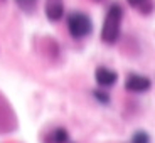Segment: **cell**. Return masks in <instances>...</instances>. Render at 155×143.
I'll return each instance as SVG.
<instances>
[{
	"label": "cell",
	"mask_w": 155,
	"mask_h": 143,
	"mask_svg": "<svg viewBox=\"0 0 155 143\" xmlns=\"http://www.w3.org/2000/svg\"><path fill=\"white\" fill-rule=\"evenodd\" d=\"M121 19H123V8L120 5H111L108 8L103 20V29H101V41L106 44H115L120 37L121 31Z\"/></svg>",
	"instance_id": "6da1fadb"
},
{
	"label": "cell",
	"mask_w": 155,
	"mask_h": 143,
	"mask_svg": "<svg viewBox=\"0 0 155 143\" xmlns=\"http://www.w3.org/2000/svg\"><path fill=\"white\" fill-rule=\"evenodd\" d=\"M68 29H69V34L74 39H83L91 34L93 22H91L89 15H86L84 12H73L68 17Z\"/></svg>",
	"instance_id": "7a4b0ae2"
},
{
	"label": "cell",
	"mask_w": 155,
	"mask_h": 143,
	"mask_svg": "<svg viewBox=\"0 0 155 143\" xmlns=\"http://www.w3.org/2000/svg\"><path fill=\"white\" fill-rule=\"evenodd\" d=\"M152 88V81L142 74H128L125 79V89L130 93H147Z\"/></svg>",
	"instance_id": "3957f363"
},
{
	"label": "cell",
	"mask_w": 155,
	"mask_h": 143,
	"mask_svg": "<svg viewBox=\"0 0 155 143\" xmlns=\"http://www.w3.org/2000/svg\"><path fill=\"white\" fill-rule=\"evenodd\" d=\"M94 79H96L100 88H111L118 79V74L106 66H100L94 73Z\"/></svg>",
	"instance_id": "277c9868"
},
{
	"label": "cell",
	"mask_w": 155,
	"mask_h": 143,
	"mask_svg": "<svg viewBox=\"0 0 155 143\" xmlns=\"http://www.w3.org/2000/svg\"><path fill=\"white\" fill-rule=\"evenodd\" d=\"M64 15V2L62 0H46V17L51 22H58Z\"/></svg>",
	"instance_id": "5b68a950"
},
{
	"label": "cell",
	"mask_w": 155,
	"mask_h": 143,
	"mask_svg": "<svg viewBox=\"0 0 155 143\" xmlns=\"http://www.w3.org/2000/svg\"><path fill=\"white\" fill-rule=\"evenodd\" d=\"M130 7H133L137 12L143 14V15H148L152 14L155 8V0H127Z\"/></svg>",
	"instance_id": "8992f818"
},
{
	"label": "cell",
	"mask_w": 155,
	"mask_h": 143,
	"mask_svg": "<svg viewBox=\"0 0 155 143\" xmlns=\"http://www.w3.org/2000/svg\"><path fill=\"white\" fill-rule=\"evenodd\" d=\"M51 141L52 143H68L69 141V135L64 128H56L52 135H51Z\"/></svg>",
	"instance_id": "52a82bcc"
},
{
	"label": "cell",
	"mask_w": 155,
	"mask_h": 143,
	"mask_svg": "<svg viewBox=\"0 0 155 143\" xmlns=\"http://www.w3.org/2000/svg\"><path fill=\"white\" fill-rule=\"evenodd\" d=\"M15 4L20 7V10H25V12H32L37 4V0H15Z\"/></svg>",
	"instance_id": "ba28073f"
},
{
	"label": "cell",
	"mask_w": 155,
	"mask_h": 143,
	"mask_svg": "<svg viewBox=\"0 0 155 143\" xmlns=\"http://www.w3.org/2000/svg\"><path fill=\"white\" fill-rule=\"evenodd\" d=\"M132 143H150V136L145 132H137L132 136Z\"/></svg>",
	"instance_id": "9c48e42d"
},
{
	"label": "cell",
	"mask_w": 155,
	"mask_h": 143,
	"mask_svg": "<svg viewBox=\"0 0 155 143\" xmlns=\"http://www.w3.org/2000/svg\"><path fill=\"white\" fill-rule=\"evenodd\" d=\"M94 98H96L98 101H100V103H110V96H108V93H105V91H103V89H96V91H94Z\"/></svg>",
	"instance_id": "30bf717a"
},
{
	"label": "cell",
	"mask_w": 155,
	"mask_h": 143,
	"mask_svg": "<svg viewBox=\"0 0 155 143\" xmlns=\"http://www.w3.org/2000/svg\"><path fill=\"white\" fill-rule=\"evenodd\" d=\"M4 2H5V0H0V4H4Z\"/></svg>",
	"instance_id": "8fae6325"
}]
</instances>
